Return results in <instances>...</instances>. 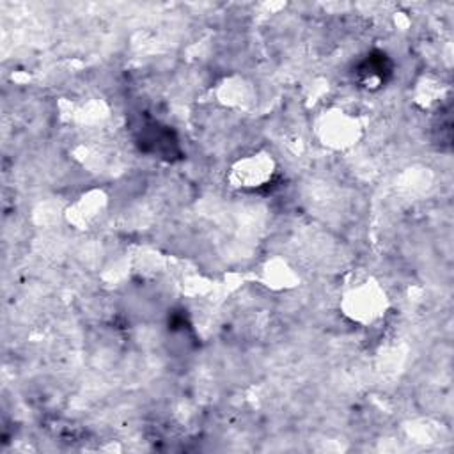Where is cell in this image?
<instances>
[{
	"instance_id": "6da1fadb",
	"label": "cell",
	"mask_w": 454,
	"mask_h": 454,
	"mask_svg": "<svg viewBox=\"0 0 454 454\" xmlns=\"http://www.w3.org/2000/svg\"><path fill=\"white\" fill-rule=\"evenodd\" d=\"M342 314L358 325H371L381 319L388 309L385 289L372 278L349 287L340 298Z\"/></svg>"
},
{
	"instance_id": "277c9868",
	"label": "cell",
	"mask_w": 454,
	"mask_h": 454,
	"mask_svg": "<svg viewBox=\"0 0 454 454\" xmlns=\"http://www.w3.org/2000/svg\"><path fill=\"white\" fill-rule=\"evenodd\" d=\"M108 206V197L103 190H89L76 197L66 209V220L76 229H90L105 213Z\"/></svg>"
},
{
	"instance_id": "8992f818",
	"label": "cell",
	"mask_w": 454,
	"mask_h": 454,
	"mask_svg": "<svg viewBox=\"0 0 454 454\" xmlns=\"http://www.w3.org/2000/svg\"><path fill=\"white\" fill-rule=\"evenodd\" d=\"M262 278L264 284L271 289H287V287H294L296 286V273L293 271V268L282 261V259H271L264 264L262 268Z\"/></svg>"
},
{
	"instance_id": "7a4b0ae2",
	"label": "cell",
	"mask_w": 454,
	"mask_h": 454,
	"mask_svg": "<svg viewBox=\"0 0 454 454\" xmlns=\"http://www.w3.org/2000/svg\"><path fill=\"white\" fill-rule=\"evenodd\" d=\"M319 140L332 149H346L356 144L360 138L362 128L356 117L349 115L344 110H328L325 112L316 126Z\"/></svg>"
},
{
	"instance_id": "3957f363",
	"label": "cell",
	"mask_w": 454,
	"mask_h": 454,
	"mask_svg": "<svg viewBox=\"0 0 454 454\" xmlns=\"http://www.w3.org/2000/svg\"><path fill=\"white\" fill-rule=\"evenodd\" d=\"M275 160L270 153L257 151L236 160L229 168V181L236 188L254 190L271 181L275 174Z\"/></svg>"
},
{
	"instance_id": "5b68a950",
	"label": "cell",
	"mask_w": 454,
	"mask_h": 454,
	"mask_svg": "<svg viewBox=\"0 0 454 454\" xmlns=\"http://www.w3.org/2000/svg\"><path fill=\"white\" fill-rule=\"evenodd\" d=\"M218 98L225 106L231 108H247L254 103L255 92L250 82L241 76L225 78L218 87Z\"/></svg>"
}]
</instances>
